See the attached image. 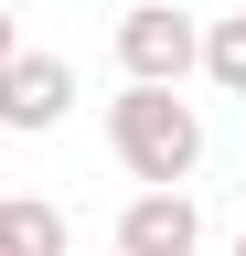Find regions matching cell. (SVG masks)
<instances>
[{"instance_id": "obj_1", "label": "cell", "mask_w": 246, "mask_h": 256, "mask_svg": "<svg viewBox=\"0 0 246 256\" xmlns=\"http://www.w3.org/2000/svg\"><path fill=\"white\" fill-rule=\"evenodd\" d=\"M107 150L139 192H182L203 171V107L182 86H118L107 96Z\"/></svg>"}, {"instance_id": "obj_6", "label": "cell", "mask_w": 246, "mask_h": 256, "mask_svg": "<svg viewBox=\"0 0 246 256\" xmlns=\"http://www.w3.org/2000/svg\"><path fill=\"white\" fill-rule=\"evenodd\" d=\"M203 86L214 96H246V11H214V32H203Z\"/></svg>"}, {"instance_id": "obj_3", "label": "cell", "mask_w": 246, "mask_h": 256, "mask_svg": "<svg viewBox=\"0 0 246 256\" xmlns=\"http://www.w3.org/2000/svg\"><path fill=\"white\" fill-rule=\"evenodd\" d=\"M65 107H75V64L65 54H43V43H11L0 54V128H65Z\"/></svg>"}, {"instance_id": "obj_5", "label": "cell", "mask_w": 246, "mask_h": 256, "mask_svg": "<svg viewBox=\"0 0 246 256\" xmlns=\"http://www.w3.org/2000/svg\"><path fill=\"white\" fill-rule=\"evenodd\" d=\"M0 256H65V214L33 203V192H11L0 203Z\"/></svg>"}, {"instance_id": "obj_2", "label": "cell", "mask_w": 246, "mask_h": 256, "mask_svg": "<svg viewBox=\"0 0 246 256\" xmlns=\"http://www.w3.org/2000/svg\"><path fill=\"white\" fill-rule=\"evenodd\" d=\"M203 32L193 11H171V0H129L118 11V75L129 86H182V75H203Z\"/></svg>"}, {"instance_id": "obj_4", "label": "cell", "mask_w": 246, "mask_h": 256, "mask_svg": "<svg viewBox=\"0 0 246 256\" xmlns=\"http://www.w3.org/2000/svg\"><path fill=\"white\" fill-rule=\"evenodd\" d=\"M118 256H203L193 192H129V214H118Z\"/></svg>"}, {"instance_id": "obj_7", "label": "cell", "mask_w": 246, "mask_h": 256, "mask_svg": "<svg viewBox=\"0 0 246 256\" xmlns=\"http://www.w3.org/2000/svg\"><path fill=\"white\" fill-rule=\"evenodd\" d=\"M225 256H246V235H235V246H225Z\"/></svg>"}]
</instances>
